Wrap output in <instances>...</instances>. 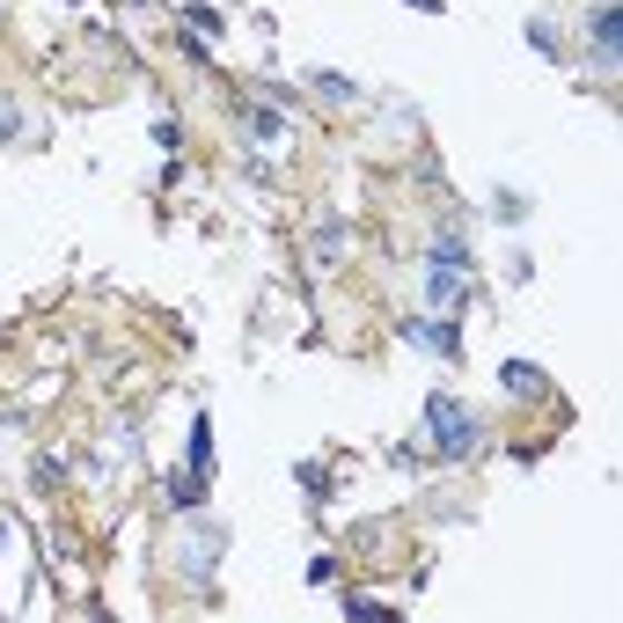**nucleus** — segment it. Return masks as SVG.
Returning a JSON list of instances; mask_svg holds the SVG:
<instances>
[{
  "instance_id": "obj_1",
  "label": "nucleus",
  "mask_w": 623,
  "mask_h": 623,
  "mask_svg": "<svg viewBox=\"0 0 623 623\" xmlns=\"http://www.w3.org/2000/svg\"><path fill=\"white\" fill-rule=\"evenodd\" d=\"M426 433L441 441L447 463H469V455L484 447V418H477V411H463L447 389H433V396H426Z\"/></svg>"
},
{
  "instance_id": "obj_2",
  "label": "nucleus",
  "mask_w": 623,
  "mask_h": 623,
  "mask_svg": "<svg viewBox=\"0 0 623 623\" xmlns=\"http://www.w3.org/2000/svg\"><path fill=\"white\" fill-rule=\"evenodd\" d=\"M220 551H228V528H220V521H191V528H184V572H191V580H214V565H220Z\"/></svg>"
},
{
  "instance_id": "obj_3",
  "label": "nucleus",
  "mask_w": 623,
  "mask_h": 623,
  "mask_svg": "<svg viewBox=\"0 0 623 623\" xmlns=\"http://www.w3.org/2000/svg\"><path fill=\"white\" fill-rule=\"evenodd\" d=\"M587 52H594L602 73L623 59V16H616V8H594V16H587Z\"/></svg>"
},
{
  "instance_id": "obj_4",
  "label": "nucleus",
  "mask_w": 623,
  "mask_h": 623,
  "mask_svg": "<svg viewBox=\"0 0 623 623\" xmlns=\"http://www.w3.org/2000/svg\"><path fill=\"white\" fill-rule=\"evenodd\" d=\"M404 338H411V345H426V353L463 359V338H455V323H426V316H411V323H404Z\"/></svg>"
},
{
  "instance_id": "obj_5",
  "label": "nucleus",
  "mask_w": 623,
  "mask_h": 623,
  "mask_svg": "<svg viewBox=\"0 0 623 623\" xmlns=\"http://www.w3.org/2000/svg\"><path fill=\"white\" fill-rule=\"evenodd\" d=\"M469 294H477V286H469L463 271H441V265H433V279H426V301H433V308H447V316H455V308H469Z\"/></svg>"
},
{
  "instance_id": "obj_6",
  "label": "nucleus",
  "mask_w": 623,
  "mask_h": 623,
  "mask_svg": "<svg viewBox=\"0 0 623 623\" xmlns=\"http://www.w3.org/2000/svg\"><path fill=\"white\" fill-rule=\"evenodd\" d=\"M426 257H433L441 271H477V249H469L463 235H433V243H426Z\"/></svg>"
},
{
  "instance_id": "obj_7",
  "label": "nucleus",
  "mask_w": 623,
  "mask_h": 623,
  "mask_svg": "<svg viewBox=\"0 0 623 623\" xmlns=\"http://www.w3.org/2000/svg\"><path fill=\"white\" fill-rule=\"evenodd\" d=\"M498 382H506V396H521V404L551 389V382H543V367H528V359H506V367H498Z\"/></svg>"
},
{
  "instance_id": "obj_8",
  "label": "nucleus",
  "mask_w": 623,
  "mask_h": 623,
  "mask_svg": "<svg viewBox=\"0 0 623 623\" xmlns=\"http://www.w3.org/2000/svg\"><path fill=\"white\" fill-rule=\"evenodd\" d=\"M191 477H214V418H191Z\"/></svg>"
},
{
  "instance_id": "obj_9",
  "label": "nucleus",
  "mask_w": 623,
  "mask_h": 623,
  "mask_svg": "<svg viewBox=\"0 0 623 623\" xmlns=\"http://www.w3.org/2000/svg\"><path fill=\"white\" fill-rule=\"evenodd\" d=\"M308 81H316L323 96H330V103H359V81L353 73H330V67H308Z\"/></svg>"
},
{
  "instance_id": "obj_10",
  "label": "nucleus",
  "mask_w": 623,
  "mask_h": 623,
  "mask_svg": "<svg viewBox=\"0 0 623 623\" xmlns=\"http://www.w3.org/2000/svg\"><path fill=\"white\" fill-rule=\"evenodd\" d=\"M169 506H184V514H198V506H206V477H191V469H177V477H169Z\"/></svg>"
},
{
  "instance_id": "obj_11",
  "label": "nucleus",
  "mask_w": 623,
  "mask_h": 623,
  "mask_svg": "<svg viewBox=\"0 0 623 623\" xmlns=\"http://www.w3.org/2000/svg\"><path fill=\"white\" fill-rule=\"evenodd\" d=\"M249 132H257V140H286V110L257 103V110H249Z\"/></svg>"
},
{
  "instance_id": "obj_12",
  "label": "nucleus",
  "mask_w": 623,
  "mask_h": 623,
  "mask_svg": "<svg viewBox=\"0 0 623 623\" xmlns=\"http://www.w3.org/2000/svg\"><path fill=\"white\" fill-rule=\"evenodd\" d=\"M294 477H301V492H308V498H330V469H323V463H301Z\"/></svg>"
},
{
  "instance_id": "obj_13",
  "label": "nucleus",
  "mask_w": 623,
  "mask_h": 623,
  "mask_svg": "<svg viewBox=\"0 0 623 623\" xmlns=\"http://www.w3.org/2000/svg\"><path fill=\"white\" fill-rule=\"evenodd\" d=\"M528 52L535 59H557V30H551V22H528Z\"/></svg>"
},
{
  "instance_id": "obj_14",
  "label": "nucleus",
  "mask_w": 623,
  "mask_h": 623,
  "mask_svg": "<svg viewBox=\"0 0 623 623\" xmlns=\"http://www.w3.org/2000/svg\"><path fill=\"white\" fill-rule=\"evenodd\" d=\"M184 22H191L198 37H220V16H214V8H198V0H191V8H184Z\"/></svg>"
},
{
  "instance_id": "obj_15",
  "label": "nucleus",
  "mask_w": 623,
  "mask_h": 623,
  "mask_svg": "<svg viewBox=\"0 0 623 623\" xmlns=\"http://www.w3.org/2000/svg\"><path fill=\"white\" fill-rule=\"evenodd\" d=\"M16 132H22V110H16V96H0V147L16 140Z\"/></svg>"
},
{
  "instance_id": "obj_16",
  "label": "nucleus",
  "mask_w": 623,
  "mask_h": 623,
  "mask_svg": "<svg viewBox=\"0 0 623 623\" xmlns=\"http://www.w3.org/2000/svg\"><path fill=\"white\" fill-rule=\"evenodd\" d=\"M155 147H161V155H177V147H184V125L161 118V125H155Z\"/></svg>"
},
{
  "instance_id": "obj_17",
  "label": "nucleus",
  "mask_w": 623,
  "mask_h": 623,
  "mask_svg": "<svg viewBox=\"0 0 623 623\" xmlns=\"http://www.w3.org/2000/svg\"><path fill=\"white\" fill-rule=\"evenodd\" d=\"M411 8H426V16H441V8H447V0H411Z\"/></svg>"
},
{
  "instance_id": "obj_18",
  "label": "nucleus",
  "mask_w": 623,
  "mask_h": 623,
  "mask_svg": "<svg viewBox=\"0 0 623 623\" xmlns=\"http://www.w3.org/2000/svg\"><path fill=\"white\" fill-rule=\"evenodd\" d=\"M0 551H8V521H0Z\"/></svg>"
}]
</instances>
